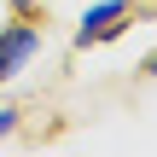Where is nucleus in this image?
<instances>
[{
	"label": "nucleus",
	"instance_id": "2",
	"mask_svg": "<svg viewBox=\"0 0 157 157\" xmlns=\"http://www.w3.org/2000/svg\"><path fill=\"white\" fill-rule=\"evenodd\" d=\"M117 17H128V0H99V6H87V12H82V23H76V47L105 41V35L117 29Z\"/></svg>",
	"mask_w": 157,
	"mask_h": 157
},
{
	"label": "nucleus",
	"instance_id": "3",
	"mask_svg": "<svg viewBox=\"0 0 157 157\" xmlns=\"http://www.w3.org/2000/svg\"><path fill=\"white\" fill-rule=\"evenodd\" d=\"M12 128H17V111H12V105H0V140H6Z\"/></svg>",
	"mask_w": 157,
	"mask_h": 157
},
{
	"label": "nucleus",
	"instance_id": "1",
	"mask_svg": "<svg viewBox=\"0 0 157 157\" xmlns=\"http://www.w3.org/2000/svg\"><path fill=\"white\" fill-rule=\"evenodd\" d=\"M35 52H41V29H35L29 17H12V23L0 29V82L23 76V70L35 64Z\"/></svg>",
	"mask_w": 157,
	"mask_h": 157
},
{
	"label": "nucleus",
	"instance_id": "4",
	"mask_svg": "<svg viewBox=\"0 0 157 157\" xmlns=\"http://www.w3.org/2000/svg\"><path fill=\"white\" fill-rule=\"evenodd\" d=\"M6 6H12V12H17V17H29V12H35V6H41V0H6Z\"/></svg>",
	"mask_w": 157,
	"mask_h": 157
}]
</instances>
